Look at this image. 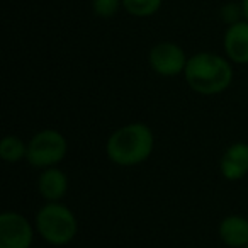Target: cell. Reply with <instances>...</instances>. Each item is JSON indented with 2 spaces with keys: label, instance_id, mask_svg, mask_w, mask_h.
Returning <instances> with one entry per match:
<instances>
[{
  "label": "cell",
  "instance_id": "277c9868",
  "mask_svg": "<svg viewBox=\"0 0 248 248\" xmlns=\"http://www.w3.org/2000/svg\"><path fill=\"white\" fill-rule=\"evenodd\" d=\"M68 153V141L58 129L46 128L38 131L28 141V156L26 162L34 169H49L58 167Z\"/></svg>",
  "mask_w": 248,
  "mask_h": 248
},
{
  "label": "cell",
  "instance_id": "2e32d148",
  "mask_svg": "<svg viewBox=\"0 0 248 248\" xmlns=\"http://www.w3.org/2000/svg\"><path fill=\"white\" fill-rule=\"evenodd\" d=\"M245 248H248V245H247V247H245Z\"/></svg>",
  "mask_w": 248,
  "mask_h": 248
},
{
  "label": "cell",
  "instance_id": "8fae6325",
  "mask_svg": "<svg viewBox=\"0 0 248 248\" xmlns=\"http://www.w3.org/2000/svg\"><path fill=\"white\" fill-rule=\"evenodd\" d=\"M28 156V143L16 135H7L0 141V158L7 163H17Z\"/></svg>",
  "mask_w": 248,
  "mask_h": 248
},
{
  "label": "cell",
  "instance_id": "5bb4252c",
  "mask_svg": "<svg viewBox=\"0 0 248 248\" xmlns=\"http://www.w3.org/2000/svg\"><path fill=\"white\" fill-rule=\"evenodd\" d=\"M221 19L224 21L226 26L236 24V22L243 21V9L241 4H226L221 7Z\"/></svg>",
  "mask_w": 248,
  "mask_h": 248
},
{
  "label": "cell",
  "instance_id": "ba28073f",
  "mask_svg": "<svg viewBox=\"0 0 248 248\" xmlns=\"http://www.w3.org/2000/svg\"><path fill=\"white\" fill-rule=\"evenodd\" d=\"M224 56L233 65H248V21L226 26L223 36Z\"/></svg>",
  "mask_w": 248,
  "mask_h": 248
},
{
  "label": "cell",
  "instance_id": "9c48e42d",
  "mask_svg": "<svg viewBox=\"0 0 248 248\" xmlns=\"http://www.w3.org/2000/svg\"><path fill=\"white\" fill-rule=\"evenodd\" d=\"M38 192L46 202H60L68 192V175L58 167L43 169L38 177Z\"/></svg>",
  "mask_w": 248,
  "mask_h": 248
},
{
  "label": "cell",
  "instance_id": "3957f363",
  "mask_svg": "<svg viewBox=\"0 0 248 248\" xmlns=\"http://www.w3.org/2000/svg\"><path fill=\"white\" fill-rule=\"evenodd\" d=\"M36 233L53 247H65L75 240L78 221L68 206L60 202H46L36 213Z\"/></svg>",
  "mask_w": 248,
  "mask_h": 248
},
{
  "label": "cell",
  "instance_id": "7c38bea8",
  "mask_svg": "<svg viewBox=\"0 0 248 248\" xmlns=\"http://www.w3.org/2000/svg\"><path fill=\"white\" fill-rule=\"evenodd\" d=\"M163 0H123V9L133 17H152L162 9Z\"/></svg>",
  "mask_w": 248,
  "mask_h": 248
},
{
  "label": "cell",
  "instance_id": "30bf717a",
  "mask_svg": "<svg viewBox=\"0 0 248 248\" xmlns=\"http://www.w3.org/2000/svg\"><path fill=\"white\" fill-rule=\"evenodd\" d=\"M217 236L230 248H245L248 245V217L228 214L217 224Z\"/></svg>",
  "mask_w": 248,
  "mask_h": 248
},
{
  "label": "cell",
  "instance_id": "52a82bcc",
  "mask_svg": "<svg viewBox=\"0 0 248 248\" xmlns=\"http://www.w3.org/2000/svg\"><path fill=\"white\" fill-rule=\"evenodd\" d=\"M219 172L228 182H238L248 175V143L236 141L224 150L219 160Z\"/></svg>",
  "mask_w": 248,
  "mask_h": 248
},
{
  "label": "cell",
  "instance_id": "4fadbf2b",
  "mask_svg": "<svg viewBox=\"0 0 248 248\" xmlns=\"http://www.w3.org/2000/svg\"><path fill=\"white\" fill-rule=\"evenodd\" d=\"M123 7V0H92V12L100 19H110Z\"/></svg>",
  "mask_w": 248,
  "mask_h": 248
},
{
  "label": "cell",
  "instance_id": "7a4b0ae2",
  "mask_svg": "<svg viewBox=\"0 0 248 248\" xmlns=\"http://www.w3.org/2000/svg\"><path fill=\"white\" fill-rule=\"evenodd\" d=\"M155 150V135L145 123H129L117 128L106 141V155L117 167L145 163Z\"/></svg>",
  "mask_w": 248,
  "mask_h": 248
},
{
  "label": "cell",
  "instance_id": "8992f818",
  "mask_svg": "<svg viewBox=\"0 0 248 248\" xmlns=\"http://www.w3.org/2000/svg\"><path fill=\"white\" fill-rule=\"evenodd\" d=\"M36 226L17 211L0 214V248H31Z\"/></svg>",
  "mask_w": 248,
  "mask_h": 248
},
{
  "label": "cell",
  "instance_id": "9a60e30c",
  "mask_svg": "<svg viewBox=\"0 0 248 248\" xmlns=\"http://www.w3.org/2000/svg\"><path fill=\"white\" fill-rule=\"evenodd\" d=\"M241 9H243V19L248 21V0H240Z\"/></svg>",
  "mask_w": 248,
  "mask_h": 248
},
{
  "label": "cell",
  "instance_id": "6da1fadb",
  "mask_svg": "<svg viewBox=\"0 0 248 248\" xmlns=\"http://www.w3.org/2000/svg\"><path fill=\"white\" fill-rule=\"evenodd\" d=\"M233 63L226 56L199 51L189 56L184 78L189 89L199 95H217L233 83Z\"/></svg>",
  "mask_w": 248,
  "mask_h": 248
},
{
  "label": "cell",
  "instance_id": "5b68a950",
  "mask_svg": "<svg viewBox=\"0 0 248 248\" xmlns=\"http://www.w3.org/2000/svg\"><path fill=\"white\" fill-rule=\"evenodd\" d=\"M189 56L186 55L182 46L173 41H160L152 46L148 53V65L156 75L172 78L184 75Z\"/></svg>",
  "mask_w": 248,
  "mask_h": 248
}]
</instances>
